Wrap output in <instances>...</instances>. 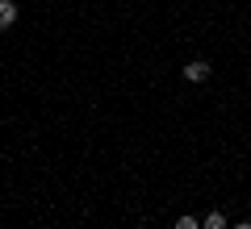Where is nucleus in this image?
<instances>
[{"label": "nucleus", "instance_id": "4", "mask_svg": "<svg viewBox=\"0 0 251 229\" xmlns=\"http://www.w3.org/2000/svg\"><path fill=\"white\" fill-rule=\"evenodd\" d=\"M176 229H201V221H197V217H188V212H184V217H176Z\"/></svg>", "mask_w": 251, "mask_h": 229}, {"label": "nucleus", "instance_id": "1", "mask_svg": "<svg viewBox=\"0 0 251 229\" xmlns=\"http://www.w3.org/2000/svg\"><path fill=\"white\" fill-rule=\"evenodd\" d=\"M184 75H188L193 83H205V80H209V62H205V59H193V62L184 67Z\"/></svg>", "mask_w": 251, "mask_h": 229}, {"label": "nucleus", "instance_id": "2", "mask_svg": "<svg viewBox=\"0 0 251 229\" xmlns=\"http://www.w3.org/2000/svg\"><path fill=\"white\" fill-rule=\"evenodd\" d=\"M13 25H17V4L0 0V29H13Z\"/></svg>", "mask_w": 251, "mask_h": 229}, {"label": "nucleus", "instance_id": "3", "mask_svg": "<svg viewBox=\"0 0 251 229\" xmlns=\"http://www.w3.org/2000/svg\"><path fill=\"white\" fill-rule=\"evenodd\" d=\"M201 229H226V217H222L218 208H209V212H205V221H201Z\"/></svg>", "mask_w": 251, "mask_h": 229}, {"label": "nucleus", "instance_id": "5", "mask_svg": "<svg viewBox=\"0 0 251 229\" xmlns=\"http://www.w3.org/2000/svg\"><path fill=\"white\" fill-rule=\"evenodd\" d=\"M234 229H251V221H239V225H234Z\"/></svg>", "mask_w": 251, "mask_h": 229}]
</instances>
